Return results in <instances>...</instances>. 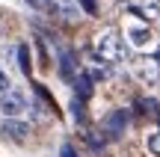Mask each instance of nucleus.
Segmentation results:
<instances>
[{"label": "nucleus", "instance_id": "nucleus-13", "mask_svg": "<svg viewBox=\"0 0 160 157\" xmlns=\"http://www.w3.org/2000/svg\"><path fill=\"white\" fill-rule=\"evenodd\" d=\"M59 157H77V151L71 145H62V148H59Z\"/></svg>", "mask_w": 160, "mask_h": 157}, {"label": "nucleus", "instance_id": "nucleus-12", "mask_svg": "<svg viewBox=\"0 0 160 157\" xmlns=\"http://www.w3.org/2000/svg\"><path fill=\"white\" fill-rule=\"evenodd\" d=\"M6 89H9V74L0 68V92H6Z\"/></svg>", "mask_w": 160, "mask_h": 157}, {"label": "nucleus", "instance_id": "nucleus-3", "mask_svg": "<svg viewBox=\"0 0 160 157\" xmlns=\"http://www.w3.org/2000/svg\"><path fill=\"white\" fill-rule=\"evenodd\" d=\"M0 134H3V136H9V140H15V142H21V140H27L30 125L24 122L21 116H6L3 122H0Z\"/></svg>", "mask_w": 160, "mask_h": 157}, {"label": "nucleus", "instance_id": "nucleus-2", "mask_svg": "<svg viewBox=\"0 0 160 157\" xmlns=\"http://www.w3.org/2000/svg\"><path fill=\"white\" fill-rule=\"evenodd\" d=\"M27 95L21 92V89H6V92H0V113L3 116H24L27 113Z\"/></svg>", "mask_w": 160, "mask_h": 157}, {"label": "nucleus", "instance_id": "nucleus-6", "mask_svg": "<svg viewBox=\"0 0 160 157\" xmlns=\"http://www.w3.org/2000/svg\"><path fill=\"white\" fill-rule=\"evenodd\" d=\"M133 15L145 18V21H154V18L160 15V0H139L137 6H131Z\"/></svg>", "mask_w": 160, "mask_h": 157}, {"label": "nucleus", "instance_id": "nucleus-8", "mask_svg": "<svg viewBox=\"0 0 160 157\" xmlns=\"http://www.w3.org/2000/svg\"><path fill=\"white\" fill-rule=\"evenodd\" d=\"M145 148H148V151L154 154V157H160V130H154V134L145 140Z\"/></svg>", "mask_w": 160, "mask_h": 157}, {"label": "nucleus", "instance_id": "nucleus-1", "mask_svg": "<svg viewBox=\"0 0 160 157\" xmlns=\"http://www.w3.org/2000/svg\"><path fill=\"white\" fill-rule=\"evenodd\" d=\"M95 53L104 62H125L128 42L122 39V33H116V30H104V33L98 36V42H95Z\"/></svg>", "mask_w": 160, "mask_h": 157}, {"label": "nucleus", "instance_id": "nucleus-4", "mask_svg": "<svg viewBox=\"0 0 160 157\" xmlns=\"http://www.w3.org/2000/svg\"><path fill=\"white\" fill-rule=\"evenodd\" d=\"M137 74L142 83H157L160 80V59H139Z\"/></svg>", "mask_w": 160, "mask_h": 157}, {"label": "nucleus", "instance_id": "nucleus-5", "mask_svg": "<svg viewBox=\"0 0 160 157\" xmlns=\"http://www.w3.org/2000/svg\"><path fill=\"white\" fill-rule=\"evenodd\" d=\"M125 125H128V110H113V113H107V119H104L107 134H122Z\"/></svg>", "mask_w": 160, "mask_h": 157}, {"label": "nucleus", "instance_id": "nucleus-9", "mask_svg": "<svg viewBox=\"0 0 160 157\" xmlns=\"http://www.w3.org/2000/svg\"><path fill=\"white\" fill-rule=\"evenodd\" d=\"M18 65L24 68V74H30V53H27V47H18Z\"/></svg>", "mask_w": 160, "mask_h": 157}, {"label": "nucleus", "instance_id": "nucleus-14", "mask_svg": "<svg viewBox=\"0 0 160 157\" xmlns=\"http://www.w3.org/2000/svg\"><path fill=\"white\" fill-rule=\"evenodd\" d=\"M119 3H131V0H119Z\"/></svg>", "mask_w": 160, "mask_h": 157}, {"label": "nucleus", "instance_id": "nucleus-7", "mask_svg": "<svg viewBox=\"0 0 160 157\" xmlns=\"http://www.w3.org/2000/svg\"><path fill=\"white\" fill-rule=\"evenodd\" d=\"M128 33H131V42H133V45H139V47H145L151 42V30L145 27V24H142V27H131Z\"/></svg>", "mask_w": 160, "mask_h": 157}, {"label": "nucleus", "instance_id": "nucleus-10", "mask_svg": "<svg viewBox=\"0 0 160 157\" xmlns=\"http://www.w3.org/2000/svg\"><path fill=\"white\" fill-rule=\"evenodd\" d=\"M80 6H83V12H89V15H98V3L95 0H77Z\"/></svg>", "mask_w": 160, "mask_h": 157}, {"label": "nucleus", "instance_id": "nucleus-15", "mask_svg": "<svg viewBox=\"0 0 160 157\" xmlns=\"http://www.w3.org/2000/svg\"><path fill=\"white\" fill-rule=\"evenodd\" d=\"M36 3H39V0H36Z\"/></svg>", "mask_w": 160, "mask_h": 157}, {"label": "nucleus", "instance_id": "nucleus-11", "mask_svg": "<svg viewBox=\"0 0 160 157\" xmlns=\"http://www.w3.org/2000/svg\"><path fill=\"white\" fill-rule=\"evenodd\" d=\"M57 3H59V9H65V12H74L77 0H57Z\"/></svg>", "mask_w": 160, "mask_h": 157}]
</instances>
